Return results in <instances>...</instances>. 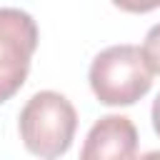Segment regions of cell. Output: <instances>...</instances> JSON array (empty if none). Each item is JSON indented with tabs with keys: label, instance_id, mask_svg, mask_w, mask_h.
Here are the masks:
<instances>
[{
	"label": "cell",
	"instance_id": "1",
	"mask_svg": "<svg viewBox=\"0 0 160 160\" xmlns=\"http://www.w3.org/2000/svg\"><path fill=\"white\" fill-rule=\"evenodd\" d=\"M78 130V112L72 102L55 90L35 92L20 110L18 132L30 155L52 160L70 150Z\"/></svg>",
	"mask_w": 160,
	"mask_h": 160
},
{
	"label": "cell",
	"instance_id": "2",
	"mask_svg": "<svg viewBox=\"0 0 160 160\" xmlns=\"http://www.w3.org/2000/svg\"><path fill=\"white\" fill-rule=\"evenodd\" d=\"M152 75L155 72L148 68L138 45H110L92 58L88 82L98 102L108 108H128L150 92Z\"/></svg>",
	"mask_w": 160,
	"mask_h": 160
},
{
	"label": "cell",
	"instance_id": "3",
	"mask_svg": "<svg viewBox=\"0 0 160 160\" xmlns=\"http://www.w3.org/2000/svg\"><path fill=\"white\" fill-rule=\"evenodd\" d=\"M38 25L20 8H0V105L20 92L38 50Z\"/></svg>",
	"mask_w": 160,
	"mask_h": 160
},
{
	"label": "cell",
	"instance_id": "4",
	"mask_svg": "<svg viewBox=\"0 0 160 160\" xmlns=\"http://www.w3.org/2000/svg\"><path fill=\"white\" fill-rule=\"evenodd\" d=\"M138 152V128L125 115H102L88 130L82 160H128Z\"/></svg>",
	"mask_w": 160,
	"mask_h": 160
},
{
	"label": "cell",
	"instance_id": "5",
	"mask_svg": "<svg viewBox=\"0 0 160 160\" xmlns=\"http://www.w3.org/2000/svg\"><path fill=\"white\" fill-rule=\"evenodd\" d=\"M140 50H142V58H145L148 68L158 75V72H160V22L148 30V35H145Z\"/></svg>",
	"mask_w": 160,
	"mask_h": 160
},
{
	"label": "cell",
	"instance_id": "6",
	"mask_svg": "<svg viewBox=\"0 0 160 160\" xmlns=\"http://www.w3.org/2000/svg\"><path fill=\"white\" fill-rule=\"evenodd\" d=\"M115 8H120L122 12H132V15H142V12H152L160 8V0H110Z\"/></svg>",
	"mask_w": 160,
	"mask_h": 160
},
{
	"label": "cell",
	"instance_id": "7",
	"mask_svg": "<svg viewBox=\"0 0 160 160\" xmlns=\"http://www.w3.org/2000/svg\"><path fill=\"white\" fill-rule=\"evenodd\" d=\"M150 120H152V130L160 138V95L152 100V110H150Z\"/></svg>",
	"mask_w": 160,
	"mask_h": 160
}]
</instances>
